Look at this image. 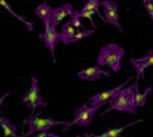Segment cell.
<instances>
[{"label": "cell", "mask_w": 153, "mask_h": 137, "mask_svg": "<svg viewBox=\"0 0 153 137\" xmlns=\"http://www.w3.org/2000/svg\"><path fill=\"white\" fill-rule=\"evenodd\" d=\"M109 108L104 110L102 113L107 114L111 110H117V111H124V113H129V114H136V103H135V87L134 84L126 88H121L115 93L110 102H109Z\"/></svg>", "instance_id": "cell-1"}, {"label": "cell", "mask_w": 153, "mask_h": 137, "mask_svg": "<svg viewBox=\"0 0 153 137\" xmlns=\"http://www.w3.org/2000/svg\"><path fill=\"white\" fill-rule=\"evenodd\" d=\"M124 55V48L119 47L117 43H109L102 47L97 58V65H99L100 67L108 66L113 71L119 72L121 70V59Z\"/></svg>", "instance_id": "cell-2"}, {"label": "cell", "mask_w": 153, "mask_h": 137, "mask_svg": "<svg viewBox=\"0 0 153 137\" xmlns=\"http://www.w3.org/2000/svg\"><path fill=\"white\" fill-rule=\"evenodd\" d=\"M41 113L42 111L37 113L33 116H30L28 119L23 120V122L28 125V131H27V133H25L23 137H31L33 133L42 132V131L48 132V130H50L54 126H58V125L69 126V124H70L68 121H58V120H54L52 118H39Z\"/></svg>", "instance_id": "cell-3"}, {"label": "cell", "mask_w": 153, "mask_h": 137, "mask_svg": "<svg viewBox=\"0 0 153 137\" xmlns=\"http://www.w3.org/2000/svg\"><path fill=\"white\" fill-rule=\"evenodd\" d=\"M102 105H90V104H83L82 107L77 108L74 113V119L72 121H70L69 126H66L64 129V131L68 130L69 127H71L72 125H77L79 127H86L91 124L93 115L98 111V109Z\"/></svg>", "instance_id": "cell-4"}, {"label": "cell", "mask_w": 153, "mask_h": 137, "mask_svg": "<svg viewBox=\"0 0 153 137\" xmlns=\"http://www.w3.org/2000/svg\"><path fill=\"white\" fill-rule=\"evenodd\" d=\"M22 101L26 103L27 108L31 110V116L34 115V109L37 107H42L43 109L47 108V103L42 98L41 92H39V87H38V80L37 77L32 76L31 77V88L30 91L22 97Z\"/></svg>", "instance_id": "cell-5"}, {"label": "cell", "mask_w": 153, "mask_h": 137, "mask_svg": "<svg viewBox=\"0 0 153 137\" xmlns=\"http://www.w3.org/2000/svg\"><path fill=\"white\" fill-rule=\"evenodd\" d=\"M45 30H44V33L38 36L44 45L49 49L50 52V55H52V59H53V63L55 64L56 60H55V47L59 42H61V38H60V32L56 31V27H53L52 24H45Z\"/></svg>", "instance_id": "cell-6"}, {"label": "cell", "mask_w": 153, "mask_h": 137, "mask_svg": "<svg viewBox=\"0 0 153 137\" xmlns=\"http://www.w3.org/2000/svg\"><path fill=\"white\" fill-rule=\"evenodd\" d=\"M103 5V21L111 26H115L123 34V27L119 22V14H118V4L113 0H102Z\"/></svg>", "instance_id": "cell-7"}, {"label": "cell", "mask_w": 153, "mask_h": 137, "mask_svg": "<svg viewBox=\"0 0 153 137\" xmlns=\"http://www.w3.org/2000/svg\"><path fill=\"white\" fill-rule=\"evenodd\" d=\"M132 77H129L127 78V81H125L124 83L119 84L118 87H115V88H111V90H107V91H103V92H99L94 96H92L91 98H88V101H87V104H90V105H104L105 103H109L110 102V99L115 96V93L118 91H120L121 88H124L125 84L131 81Z\"/></svg>", "instance_id": "cell-8"}, {"label": "cell", "mask_w": 153, "mask_h": 137, "mask_svg": "<svg viewBox=\"0 0 153 137\" xmlns=\"http://www.w3.org/2000/svg\"><path fill=\"white\" fill-rule=\"evenodd\" d=\"M77 76L80 80H83V81H97L100 76L110 77V72L103 70L99 65H97V66L86 67V69L79 71Z\"/></svg>", "instance_id": "cell-9"}, {"label": "cell", "mask_w": 153, "mask_h": 137, "mask_svg": "<svg viewBox=\"0 0 153 137\" xmlns=\"http://www.w3.org/2000/svg\"><path fill=\"white\" fill-rule=\"evenodd\" d=\"M130 63L132 64V66L135 67V71H136V76L137 78L136 80H140V77L143 75L145 70L149 66L153 65V50H149L147 52V54L142 58H137V59H131Z\"/></svg>", "instance_id": "cell-10"}, {"label": "cell", "mask_w": 153, "mask_h": 137, "mask_svg": "<svg viewBox=\"0 0 153 137\" xmlns=\"http://www.w3.org/2000/svg\"><path fill=\"white\" fill-rule=\"evenodd\" d=\"M74 14V7L70 3L64 4L56 9H54L53 11V15H52V20H50V24L53 27H56L58 24L68 16H71Z\"/></svg>", "instance_id": "cell-11"}, {"label": "cell", "mask_w": 153, "mask_h": 137, "mask_svg": "<svg viewBox=\"0 0 153 137\" xmlns=\"http://www.w3.org/2000/svg\"><path fill=\"white\" fill-rule=\"evenodd\" d=\"M53 11H54V9H52L47 3L39 4L36 7V10H34L36 15L44 22V26H45V24H50V20H52Z\"/></svg>", "instance_id": "cell-12"}, {"label": "cell", "mask_w": 153, "mask_h": 137, "mask_svg": "<svg viewBox=\"0 0 153 137\" xmlns=\"http://www.w3.org/2000/svg\"><path fill=\"white\" fill-rule=\"evenodd\" d=\"M76 28L74 24L71 23V21L64 23L61 26V31H60V38H61V42L64 44H70L72 43V38L76 33Z\"/></svg>", "instance_id": "cell-13"}, {"label": "cell", "mask_w": 153, "mask_h": 137, "mask_svg": "<svg viewBox=\"0 0 153 137\" xmlns=\"http://www.w3.org/2000/svg\"><path fill=\"white\" fill-rule=\"evenodd\" d=\"M134 87H135V103H136V107L137 108L138 107H145L146 103H147V97L152 92V87H147V90L141 93L138 91V80L135 81Z\"/></svg>", "instance_id": "cell-14"}, {"label": "cell", "mask_w": 153, "mask_h": 137, "mask_svg": "<svg viewBox=\"0 0 153 137\" xmlns=\"http://www.w3.org/2000/svg\"><path fill=\"white\" fill-rule=\"evenodd\" d=\"M0 125H1V130H3V137H23V136H19L16 133V126L14 124H11L7 119H5L3 115L0 118Z\"/></svg>", "instance_id": "cell-15"}, {"label": "cell", "mask_w": 153, "mask_h": 137, "mask_svg": "<svg viewBox=\"0 0 153 137\" xmlns=\"http://www.w3.org/2000/svg\"><path fill=\"white\" fill-rule=\"evenodd\" d=\"M142 121H143V119H140V120H136V121H134V122L127 124V125H125V126L118 127V129H109V130H107L105 132H103L102 135H97V136H93V137H123L120 133H121L124 130H126L127 127H130V126L136 125V124H138V122H142Z\"/></svg>", "instance_id": "cell-16"}, {"label": "cell", "mask_w": 153, "mask_h": 137, "mask_svg": "<svg viewBox=\"0 0 153 137\" xmlns=\"http://www.w3.org/2000/svg\"><path fill=\"white\" fill-rule=\"evenodd\" d=\"M0 5H1L7 12H10V15L11 16H14L15 19H17V20H20L22 23H25V26H26L27 27V30L31 32V31H33V23L31 22V21H28L27 19H25V17H22V16H20L19 14H16V12L14 11V10H12L11 9V6L7 4V1H6V0H0Z\"/></svg>", "instance_id": "cell-17"}, {"label": "cell", "mask_w": 153, "mask_h": 137, "mask_svg": "<svg viewBox=\"0 0 153 137\" xmlns=\"http://www.w3.org/2000/svg\"><path fill=\"white\" fill-rule=\"evenodd\" d=\"M99 5H102V1L99 0H87V1L83 4L82 9H86V10H93L96 14L103 20V15L99 12Z\"/></svg>", "instance_id": "cell-18"}, {"label": "cell", "mask_w": 153, "mask_h": 137, "mask_svg": "<svg viewBox=\"0 0 153 137\" xmlns=\"http://www.w3.org/2000/svg\"><path fill=\"white\" fill-rule=\"evenodd\" d=\"M94 32H96L94 28L93 30H88V28H83V30L82 28H79V30H76V33H75L74 38H72V43H76V42L83 39V38H86V37L93 34Z\"/></svg>", "instance_id": "cell-19"}, {"label": "cell", "mask_w": 153, "mask_h": 137, "mask_svg": "<svg viewBox=\"0 0 153 137\" xmlns=\"http://www.w3.org/2000/svg\"><path fill=\"white\" fill-rule=\"evenodd\" d=\"M77 12H79V15H80V17L82 19H88L90 20V22H91V24L93 26V28H96V23H94V21H93V14H96V12L93 11V10H86V9H81V10H77Z\"/></svg>", "instance_id": "cell-20"}, {"label": "cell", "mask_w": 153, "mask_h": 137, "mask_svg": "<svg viewBox=\"0 0 153 137\" xmlns=\"http://www.w3.org/2000/svg\"><path fill=\"white\" fill-rule=\"evenodd\" d=\"M71 23L74 24V26L76 27V28H81L82 27V23H81V17H80V15H79V12L77 11H74V14L71 15Z\"/></svg>", "instance_id": "cell-21"}, {"label": "cell", "mask_w": 153, "mask_h": 137, "mask_svg": "<svg viewBox=\"0 0 153 137\" xmlns=\"http://www.w3.org/2000/svg\"><path fill=\"white\" fill-rule=\"evenodd\" d=\"M142 3H143V6H145L146 11L148 12V15L153 22V1H151V0H142Z\"/></svg>", "instance_id": "cell-22"}, {"label": "cell", "mask_w": 153, "mask_h": 137, "mask_svg": "<svg viewBox=\"0 0 153 137\" xmlns=\"http://www.w3.org/2000/svg\"><path fill=\"white\" fill-rule=\"evenodd\" d=\"M31 137H48V132H45V131L37 132V133H33Z\"/></svg>", "instance_id": "cell-23"}, {"label": "cell", "mask_w": 153, "mask_h": 137, "mask_svg": "<svg viewBox=\"0 0 153 137\" xmlns=\"http://www.w3.org/2000/svg\"><path fill=\"white\" fill-rule=\"evenodd\" d=\"M48 137H59L56 135H53V133H48Z\"/></svg>", "instance_id": "cell-24"}, {"label": "cell", "mask_w": 153, "mask_h": 137, "mask_svg": "<svg viewBox=\"0 0 153 137\" xmlns=\"http://www.w3.org/2000/svg\"><path fill=\"white\" fill-rule=\"evenodd\" d=\"M83 136H85V137H93V136H91V135H88L87 132H85V133H83Z\"/></svg>", "instance_id": "cell-25"}, {"label": "cell", "mask_w": 153, "mask_h": 137, "mask_svg": "<svg viewBox=\"0 0 153 137\" xmlns=\"http://www.w3.org/2000/svg\"><path fill=\"white\" fill-rule=\"evenodd\" d=\"M76 137H83V136H80V135H79V136H76Z\"/></svg>", "instance_id": "cell-26"}, {"label": "cell", "mask_w": 153, "mask_h": 137, "mask_svg": "<svg viewBox=\"0 0 153 137\" xmlns=\"http://www.w3.org/2000/svg\"><path fill=\"white\" fill-rule=\"evenodd\" d=\"M151 1H153V0H151Z\"/></svg>", "instance_id": "cell-27"}]
</instances>
